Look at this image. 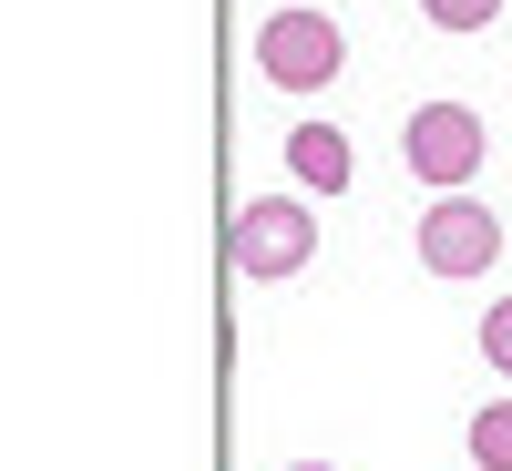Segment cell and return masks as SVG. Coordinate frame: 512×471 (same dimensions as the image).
Masks as SVG:
<instances>
[{"instance_id": "obj_1", "label": "cell", "mask_w": 512, "mask_h": 471, "mask_svg": "<svg viewBox=\"0 0 512 471\" xmlns=\"http://www.w3.org/2000/svg\"><path fill=\"white\" fill-rule=\"evenodd\" d=\"M226 267L246 287H287L318 267V205L308 195H246L226 216Z\"/></svg>"}, {"instance_id": "obj_2", "label": "cell", "mask_w": 512, "mask_h": 471, "mask_svg": "<svg viewBox=\"0 0 512 471\" xmlns=\"http://www.w3.org/2000/svg\"><path fill=\"white\" fill-rule=\"evenodd\" d=\"M482 154H492V123L472 103H420L400 123V164H410V185H431V195H472Z\"/></svg>"}, {"instance_id": "obj_3", "label": "cell", "mask_w": 512, "mask_h": 471, "mask_svg": "<svg viewBox=\"0 0 512 471\" xmlns=\"http://www.w3.org/2000/svg\"><path fill=\"white\" fill-rule=\"evenodd\" d=\"M338 72H349V31L328 11H267L256 21V82H277V93H328Z\"/></svg>"}, {"instance_id": "obj_4", "label": "cell", "mask_w": 512, "mask_h": 471, "mask_svg": "<svg viewBox=\"0 0 512 471\" xmlns=\"http://www.w3.org/2000/svg\"><path fill=\"white\" fill-rule=\"evenodd\" d=\"M410 246H420V267H431V277H492V267H502V216H492L482 195H431Z\"/></svg>"}, {"instance_id": "obj_5", "label": "cell", "mask_w": 512, "mask_h": 471, "mask_svg": "<svg viewBox=\"0 0 512 471\" xmlns=\"http://www.w3.org/2000/svg\"><path fill=\"white\" fill-rule=\"evenodd\" d=\"M287 175L328 205V195H349L359 154H349V134H338V123H287Z\"/></svg>"}, {"instance_id": "obj_6", "label": "cell", "mask_w": 512, "mask_h": 471, "mask_svg": "<svg viewBox=\"0 0 512 471\" xmlns=\"http://www.w3.org/2000/svg\"><path fill=\"white\" fill-rule=\"evenodd\" d=\"M461 441H472V461H482V471H512V400L472 410V431H461Z\"/></svg>"}, {"instance_id": "obj_7", "label": "cell", "mask_w": 512, "mask_h": 471, "mask_svg": "<svg viewBox=\"0 0 512 471\" xmlns=\"http://www.w3.org/2000/svg\"><path fill=\"white\" fill-rule=\"evenodd\" d=\"M420 21H431V31H461V41H472V31H492V21H502V0H420Z\"/></svg>"}, {"instance_id": "obj_8", "label": "cell", "mask_w": 512, "mask_h": 471, "mask_svg": "<svg viewBox=\"0 0 512 471\" xmlns=\"http://www.w3.org/2000/svg\"><path fill=\"white\" fill-rule=\"evenodd\" d=\"M482 369H502V379H512V287L482 308Z\"/></svg>"}, {"instance_id": "obj_9", "label": "cell", "mask_w": 512, "mask_h": 471, "mask_svg": "<svg viewBox=\"0 0 512 471\" xmlns=\"http://www.w3.org/2000/svg\"><path fill=\"white\" fill-rule=\"evenodd\" d=\"M287 471H338V461H287Z\"/></svg>"}]
</instances>
